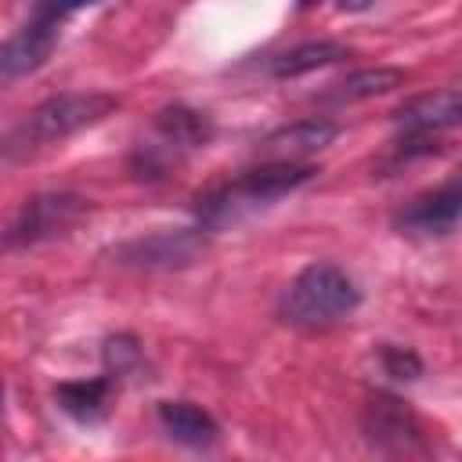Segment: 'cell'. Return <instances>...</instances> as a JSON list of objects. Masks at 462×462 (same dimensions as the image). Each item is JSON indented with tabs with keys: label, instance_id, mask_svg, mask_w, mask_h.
Returning a JSON list of instances; mask_svg holds the SVG:
<instances>
[{
	"label": "cell",
	"instance_id": "obj_17",
	"mask_svg": "<svg viewBox=\"0 0 462 462\" xmlns=\"http://www.w3.org/2000/svg\"><path fill=\"white\" fill-rule=\"evenodd\" d=\"M137 361H141V346H137L134 336H112V339L105 343V368H108V372L123 375V372H130Z\"/></svg>",
	"mask_w": 462,
	"mask_h": 462
},
{
	"label": "cell",
	"instance_id": "obj_10",
	"mask_svg": "<svg viewBox=\"0 0 462 462\" xmlns=\"http://www.w3.org/2000/svg\"><path fill=\"white\" fill-rule=\"evenodd\" d=\"M339 137V126L325 116H303L292 119L278 130H271L267 137H260L256 152L263 155V162H303L307 155L328 148Z\"/></svg>",
	"mask_w": 462,
	"mask_h": 462
},
{
	"label": "cell",
	"instance_id": "obj_7",
	"mask_svg": "<svg viewBox=\"0 0 462 462\" xmlns=\"http://www.w3.org/2000/svg\"><path fill=\"white\" fill-rule=\"evenodd\" d=\"M206 249V227H173V231H152L137 235L112 249L116 263L123 267H144V271H173L188 267Z\"/></svg>",
	"mask_w": 462,
	"mask_h": 462
},
{
	"label": "cell",
	"instance_id": "obj_18",
	"mask_svg": "<svg viewBox=\"0 0 462 462\" xmlns=\"http://www.w3.org/2000/svg\"><path fill=\"white\" fill-rule=\"evenodd\" d=\"M458 184H462V170H458Z\"/></svg>",
	"mask_w": 462,
	"mask_h": 462
},
{
	"label": "cell",
	"instance_id": "obj_3",
	"mask_svg": "<svg viewBox=\"0 0 462 462\" xmlns=\"http://www.w3.org/2000/svg\"><path fill=\"white\" fill-rule=\"evenodd\" d=\"M361 303V289L354 285V278L328 263H307L289 289L282 292V318L292 328H307V332H325L339 321H346Z\"/></svg>",
	"mask_w": 462,
	"mask_h": 462
},
{
	"label": "cell",
	"instance_id": "obj_4",
	"mask_svg": "<svg viewBox=\"0 0 462 462\" xmlns=\"http://www.w3.org/2000/svg\"><path fill=\"white\" fill-rule=\"evenodd\" d=\"M213 141V119L188 105H170L155 112L152 134L134 148V173L159 180L166 177L184 155L206 148Z\"/></svg>",
	"mask_w": 462,
	"mask_h": 462
},
{
	"label": "cell",
	"instance_id": "obj_11",
	"mask_svg": "<svg viewBox=\"0 0 462 462\" xmlns=\"http://www.w3.org/2000/svg\"><path fill=\"white\" fill-rule=\"evenodd\" d=\"M455 224H462V184L458 180L411 199L397 213V227L408 235H448Z\"/></svg>",
	"mask_w": 462,
	"mask_h": 462
},
{
	"label": "cell",
	"instance_id": "obj_14",
	"mask_svg": "<svg viewBox=\"0 0 462 462\" xmlns=\"http://www.w3.org/2000/svg\"><path fill=\"white\" fill-rule=\"evenodd\" d=\"M397 87H404V72L401 69H390V65H375V69H357L346 79L332 83L321 94V101L325 105H354V101L383 97V94H390Z\"/></svg>",
	"mask_w": 462,
	"mask_h": 462
},
{
	"label": "cell",
	"instance_id": "obj_9",
	"mask_svg": "<svg viewBox=\"0 0 462 462\" xmlns=\"http://www.w3.org/2000/svg\"><path fill=\"white\" fill-rule=\"evenodd\" d=\"M393 126L401 137L430 141L444 130L462 126V94L458 90H430L408 97L401 108H393Z\"/></svg>",
	"mask_w": 462,
	"mask_h": 462
},
{
	"label": "cell",
	"instance_id": "obj_12",
	"mask_svg": "<svg viewBox=\"0 0 462 462\" xmlns=\"http://www.w3.org/2000/svg\"><path fill=\"white\" fill-rule=\"evenodd\" d=\"M155 415H159V426L184 448H213L217 444V433H220L217 419L191 401H159Z\"/></svg>",
	"mask_w": 462,
	"mask_h": 462
},
{
	"label": "cell",
	"instance_id": "obj_13",
	"mask_svg": "<svg viewBox=\"0 0 462 462\" xmlns=\"http://www.w3.org/2000/svg\"><path fill=\"white\" fill-rule=\"evenodd\" d=\"M343 58H346L343 43H336V40H307V43H296V47L267 58V76L271 79H296V76L328 69V65H336Z\"/></svg>",
	"mask_w": 462,
	"mask_h": 462
},
{
	"label": "cell",
	"instance_id": "obj_6",
	"mask_svg": "<svg viewBox=\"0 0 462 462\" xmlns=\"http://www.w3.org/2000/svg\"><path fill=\"white\" fill-rule=\"evenodd\" d=\"M365 433L393 462H430V440L419 415L393 393H375L365 404Z\"/></svg>",
	"mask_w": 462,
	"mask_h": 462
},
{
	"label": "cell",
	"instance_id": "obj_2",
	"mask_svg": "<svg viewBox=\"0 0 462 462\" xmlns=\"http://www.w3.org/2000/svg\"><path fill=\"white\" fill-rule=\"evenodd\" d=\"M119 108L116 94L105 90H65L47 101H40L32 112H25L4 137V159H29L43 148L65 144L69 137L97 126Z\"/></svg>",
	"mask_w": 462,
	"mask_h": 462
},
{
	"label": "cell",
	"instance_id": "obj_15",
	"mask_svg": "<svg viewBox=\"0 0 462 462\" xmlns=\"http://www.w3.org/2000/svg\"><path fill=\"white\" fill-rule=\"evenodd\" d=\"M54 397L61 411H69L79 422H97L108 408L112 397V375H94V379H69L54 386Z\"/></svg>",
	"mask_w": 462,
	"mask_h": 462
},
{
	"label": "cell",
	"instance_id": "obj_1",
	"mask_svg": "<svg viewBox=\"0 0 462 462\" xmlns=\"http://www.w3.org/2000/svg\"><path fill=\"white\" fill-rule=\"evenodd\" d=\"M314 173L318 170L310 162H260V166H253L231 180H220L195 199L199 227L220 231V227L242 224L245 217L271 209L278 199L303 188Z\"/></svg>",
	"mask_w": 462,
	"mask_h": 462
},
{
	"label": "cell",
	"instance_id": "obj_5",
	"mask_svg": "<svg viewBox=\"0 0 462 462\" xmlns=\"http://www.w3.org/2000/svg\"><path fill=\"white\" fill-rule=\"evenodd\" d=\"M76 11L72 7H54V4H36L29 11V18L4 40L0 47V79L4 83H14L29 72H36L51 51L58 47L61 40V25L65 18H72Z\"/></svg>",
	"mask_w": 462,
	"mask_h": 462
},
{
	"label": "cell",
	"instance_id": "obj_8",
	"mask_svg": "<svg viewBox=\"0 0 462 462\" xmlns=\"http://www.w3.org/2000/svg\"><path fill=\"white\" fill-rule=\"evenodd\" d=\"M83 199L72 191H43L22 202L18 217L7 227V249H25L47 238L65 235L79 217H83Z\"/></svg>",
	"mask_w": 462,
	"mask_h": 462
},
{
	"label": "cell",
	"instance_id": "obj_16",
	"mask_svg": "<svg viewBox=\"0 0 462 462\" xmlns=\"http://www.w3.org/2000/svg\"><path fill=\"white\" fill-rule=\"evenodd\" d=\"M379 361H383V372L390 379H419L422 375V357L411 350V346H397V343H383L379 346Z\"/></svg>",
	"mask_w": 462,
	"mask_h": 462
}]
</instances>
